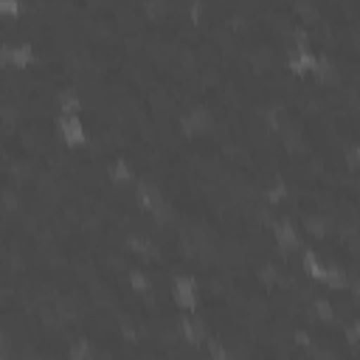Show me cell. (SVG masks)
I'll list each match as a JSON object with an SVG mask.
<instances>
[{
	"label": "cell",
	"mask_w": 360,
	"mask_h": 360,
	"mask_svg": "<svg viewBox=\"0 0 360 360\" xmlns=\"http://www.w3.org/2000/svg\"><path fill=\"white\" fill-rule=\"evenodd\" d=\"M340 338H343L346 349H349V352L357 357V354H360V318L346 321V323L340 326Z\"/></svg>",
	"instance_id": "13"
},
{
	"label": "cell",
	"mask_w": 360,
	"mask_h": 360,
	"mask_svg": "<svg viewBox=\"0 0 360 360\" xmlns=\"http://www.w3.org/2000/svg\"><path fill=\"white\" fill-rule=\"evenodd\" d=\"M298 267H301V273H304L307 278H312L315 284H321V276H323V256H321V250H318L315 245H309L307 239H304V245H301V250H298Z\"/></svg>",
	"instance_id": "7"
},
{
	"label": "cell",
	"mask_w": 360,
	"mask_h": 360,
	"mask_svg": "<svg viewBox=\"0 0 360 360\" xmlns=\"http://www.w3.org/2000/svg\"><path fill=\"white\" fill-rule=\"evenodd\" d=\"M8 53H11V68H20V70H25V68H31L37 62V48L31 42H25V39L11 42Z\"/></svg>",
	"instance_id": "10"
},
{
	"label": "cell",
	"mask_w": 360,
	"mask_h": 360,
	"mask_svg": "<svg viewBox=\"0 0 360 360\" xmlns=\"http://www.w3.org/2000/svg\"><path fill=\"white\" fill-rule=\"evenodd\" d=\"M169 295L174 301L177 309L183 312H194L200 307V281L191 273H174L169 281Z\"/></svg>",
	"instance_id": "3"
},
{
	"label": "cell",
	"mask_w": 360,
	"mask_h": 360,
	"mask_svg": "<svg viewBox=\"0 0 360 360\" xmlns=\"http://www.w3.org/2000/svg\"><path fill=\"white\" fill-rule=\"evenodd\" d=\"M343 163H346L349 172H360V143L357 141L343 146Z\"/></svg>",
	"instance_id": "15"
},
{
	"label": "cell",
	"mask_w": 360,
	"mask_h": 360,
	"mask_svg": "<svg viewBox=\"0 0 360 360\" xmlns=\"http://www.w3.org/2000/svg\"><path fill=\"white\" fill-rule=\"evenodd\" d=\"M56 110L59 112H84V101H82V93L76 87H62L56 93Z\"/></svg>",
	"instance_id": "11"
},
{
	"label": "cell",
	"mask_w": 360,
	"mask_h": 360,
	"mask_svg": "<svg viewBox=\"0 0 360 360\" xmlns=\"http://www.w3.org/2000/svg\"><path fill=\"white\" fill-rule=\"evenodd\" d=\"M127 284H129V290H132V292H138V295H149V292H155L152 267H149V264H143V262H138L135 267H129V270H127Z\"/></svg>",
	"instance_id": "9"
},
{
	"label": "cell",
	"mask_w": 360,
	"mask_h": 360,
	"mask_svg": "<svg viewBox=\"0 0 360 360\" xmlns=\"http://www.w3.org/2000/svg\"><path fill=\"white\" fill-rule=\"evenodd\" d=\"M68 360H96V346H93V340L84 338V335L73 338L70 346H68Z\"/></svg>",
	"instance_id": "12"
},
{
	"label": "cell",
	"mask_w": 360,
	"mask_h": 360,
	"mask_svg": "<svg viewBox=\"0 0 360 360\" xmlns=\"http://www.w3.org/2000/svg\"><path fill=\"white\" fill-rule=\"evenodd\" d=\"M202 352H205V357H211V360H233V352H231L219 338H214V335H208V338L202 340Z\"/></svg>",
	"instance_id": "14"
},
{
	"label": "cell",
	"mask_w": 360,
	"mask_h": 360,
	"mask_svg": "<svg viewBox=\"0 0 360 360\" xmlns=\"http://www.w3.org/2000/svg\"><path fill=\"white\" fill-rule=\"evenodd\" d=\"M270 239H273V245H276L278 250H284V253H298L301 245H304V236H301L298 225H295L290 217H276V219L270 222Z\"/></svg>",
	"instance_id": "4"
},
{
	"label": "cell",
	"mask_w": 360,
	"mask_h": 360,
	"mask_svg": "<svg viewBox=\"0 0 360 360\" xmlns=\"http://www.w3.org/2000/svg\"><path fill=\"white\" fill-rule=\"evenodd\" d=\"M214 127H217V115L205 104H191L188 110H183L177 115V129L186 138H202V135L214 132Z\"/></svg>",
	"instance_id": "1"
},
{
	"label": "cell",
	"mask_w": 360,
	"mask_h": 360,
	"mask_svg": "<svg viewBox=\"0 0 360 360\" xmlns=\"http://www.w3.org/2000/svg\"><path fill=\"white\" fill-rule=\"evenodd\" d=\"M107 177H110L115 186L127 188V186H132V183H135L138 172H135V166H132V160H129V158L115 155V158L107 163Z\"/></svg>",
	"instance_id": "8"
},
{
	"label": "cell",
	"mask_w": 360,
	"mask_h": 360,
	"mask_svg": "<svg viewBox=\"0 0 360 360\" xmlns=\"http://www.w3.org/2000/svg\"><path fill=\"white\" fill-rule=\"evenodd\" d=\"M8 48H11V42H0V68H3V70L11 68V53H8Z\"/></svg>",
	"instance_id": "16"
},
{
	"label": "cell",
	"mask_w": 360,
	"mask_h": 360,
	"mask_svg": "<svg viewBox=\"0 0 360 360\" xmlns=\"http://www.w3.org/2000/svg\"><path fill=\"white\" fill-rule=\"evenodd\" d=\"M53 129H56L59 141H62L65 146H70V149H82V146H87V141H90L87 124H84V118H82L79 112H56Z\"/></svg>",
	"instance_id": "2"
},
{
	"label": "cell",
	"mask_w": 360,
	"mask_h": 360,
	"mask_svg": "<svg viewBox=\"0 0 360 360\" xmlns=\"http://www.w3.org/2000/svg\"><path fill=\"white\" fill-rule=\"evenodd\" d=\"M284 68L292 73V76H312L315 70H318V53L312 51V48H307V51H290L287 56H284Z\"/></svg>",
	"instance_id": "6"
},
{
	"label": "cell",
	"mask_w": 360,
	"mask_h": 360,
	"mask_svg": "<svg viewBox=\"0 0 360 360\" xmlns=\"http://www.w3.org/2000/svg\"><path fill=\"white\" fill-rule=\"evenodd\" d=\"M177 329H180V338H183L188 346L202 349V340L208 338V326H205V321H202L197 312H180Z\"/></svg>",
	"instance_id": "5"
}]
</instances>
